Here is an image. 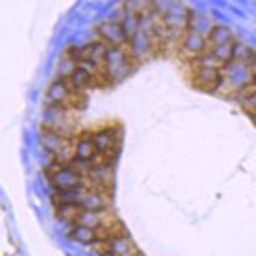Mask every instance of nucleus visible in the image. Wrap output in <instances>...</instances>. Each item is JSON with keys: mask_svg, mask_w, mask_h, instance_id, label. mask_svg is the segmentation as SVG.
I'll list each match as a JSON object with an SVG mask.
<instances>
[{"mask_svg": "<svg viewBox=\"0 0 256 256\" xmlns=\"http://www.w3.org/2000/svg\"><path fill=\"white\" fill-rule=\"evenodd\" d=\"M96 38L102 41L107 47H122L128 41L120 18H109L105 22H100L98 26H96Z\"/></svg>", "mask_w": 256, "mask_h": 256, "instance_id": "obj_1", "label": "nucleus"}]
</instances>
